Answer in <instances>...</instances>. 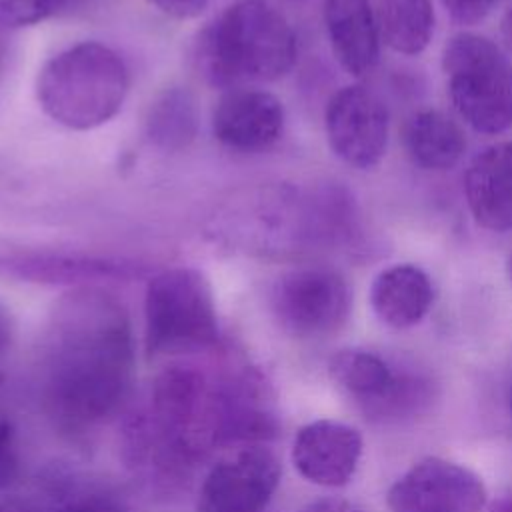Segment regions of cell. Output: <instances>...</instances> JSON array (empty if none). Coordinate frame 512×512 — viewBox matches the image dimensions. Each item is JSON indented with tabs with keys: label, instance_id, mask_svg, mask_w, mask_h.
<instances>
[{
	"label": "cell",
	"instance_id": "cell-17",
	"mask_svg": "<svg viewBox=\"0 0 512 512\" xmlns=\"http://www.w3.org/2000/svg\"><path fill=\"white\" fill-rule=\"evenodd\" d=\"M434 288L430 276L414 264H394L378 272L370 286L376 318L396 330L416 326L430 310Z\"/></svg>",
	"mask_w": 512,
	"mask_h": 512
},
{
	"label": "cell",
	"instance_id": "cell-8",
	"mask_svg": "<svg viewBox=\"0 0 512 512\" xmlns=\"http://www.w3.org/2000/svg\"><path fill=\"white\" fill-rule=\"evenodd\" d=\"M216 444H262L280 430L274 390L250 364L232 366L214 376Z\"/></svg>",
	"mask_w": 512,
	"mask_h": 512
},
{
	"label": "cell",
	"instance_id": "cell-15",
	"mask_svg": "<svg viewBox=\"0 0 512 512\" xmlns=\"http://www.w3.org/2000/svg\"><path fill=\"white\" fill-rule=\"evenodd\" d=\"M464 196L478 226L490 232L512 230V140L486 146L470 160Z\"/></svg>",
	"mask_w": 512,
	"mask_h": 512
},
{
	"label": "cell",
	"instance_id": "cell-13",
	"mask_svg": "<svg viewBox=\"0 0 512 512\" xmlns=\"http://www.w3.org/2000/svg\"><path fill=\"white\" fill-rule=\"evenodd\" d=\"M282 130V102L274 94L254 86L226 90L212 112V132L230 150H266L280 140Z\"/></svg>",
	"mask_w": 512,
	"mask_h": 512
},
{
	"label": "cell",
	"instance_id": "cell-14",
	"mask_svg": "<svg viewBox=\"0 0 512 512\" xmlns=\"http://www.w3.org/2000/svg\"><path fill=\"white\" fill-rule=\"evenodd\" d=\"M362 456V436L336 420H314L302 426L292 444V462L312 484L338 488L350 482Z\"/></svg>",
	"mask_w": 512,
	"mask_h": 512
},
{
	"label": "cell",
	"instance_id": "cell-2",
	"mask_svg": "<svg viewBox=\"0 0 512 512\" xmlns=\"http://www.w3.org/2000/svg\"><path fill=\"white\" fill-rule=\"evenodd\" d=\"M296 34L268 0H236L196 42V64L216 88H240L288 74L296 62Z\"/></svg>",
	"mask_w": 512,
	"mask_h": 512
},
{
	"label": "cell",
	"instance_id": "cell-3",
	"mask_svg": "<svg viewBox=\"0 0 512 512\" xmlns=\"http://www.w3.org/2000/svg\"><path fill=\"white\" fill-rule=\"evenodd\" d=\"M130 74L110 46L80 42L50 58L36 80L42 110L70 130L102 126L122 108Z\"/></svg>",
	"mask_w": 512,
	"mask_h": 512
},
{
	"label": "cell",
	"instance_id": "cell-10",
	"mask_svg": "<svg viewBox=\"0 0 512 512\" xmlns=\"http://www.w3.org/2000/svg\"><path fill=\"white\" fill-rule=\"evenodd\" d=\"M324 128L332 152L352 168H374L386 154V104L362 84H350L332 94Z\"/></svg>",
	"mask_w": 512,
	"mask_h": 512
},
{
	"label": "cell",
	"instance_id": "cell-29",
	"mask_svg": "<svg viewBox=\"0 0 512 512\" xmlns=\"http://www.w3.org/2000/svg\"><path fill=\"white\" fill-rule=\"evenodd\" d=\"M6 444H14V432H12L10 420L6 418V414L0 406V446H6Z\"/></svg>",
	"mask_w": 512,
	"mask_h": 512
},
{
	"label": "cell",
	"instance_id": "cell-31",
	"mask_svg": "<svg viewBox=\"0 0 512 512\" xmlns=\"http://www.w3.org/2000/svg\"><path fill=\"white\" fill-rule=\"evenodd\" d=\"M4 30L0 26V76L4 72V66H6V58H8V42H6V36H4Z\"/></svg>",
	"mask_w": 512,
	"mask_h": 512
},
{
	"label": "cell",
	"instance_id": "cell-33",
	"mask_svg": "<svg viewBox=\"0 0 512 512\" xmlns=\"http://www.w3.org/2000/svg\"><path fill=\"white\" fill-rule=\"evenodd\" d=\"M508 278H510V282H512V254H510V258H508Z\"/></svg>",
	"mask_w": 512,
	"mask_h": 512
},
{
	"label": "cell",
	"instance_id": "cell-28",
	"mask_svg": "<svg viewBox=\"0 0 512 512\" xmlns=\"http://www.w3.org/2000/svg\"><path fill=\"white\" fill-rule=\"evenodd\" d=\"M14 342V320L8 308L0 302V362L8 356Z\"/></svg>",
	"mask_w": 512,
	"mask_h": 512
},
{
	"label": "cell",
	"instance_id": "cell-7",
	"mask_svg": "<svg viewBox=\"0 0 512 512\" xmlns=\"http://www.w3.org/2000/svg\"><path fill=\"white\" fill-rule=\"evenodd\" d=\"M350 286L326 266H302L284 272L272 286L270 306L280 328L298 340L336 334L350 314Z\"/></svg>",
	"mask_w": 512,
	"mask_h": 512
},
{
	"label": "cell",
	"instance_id": "cell-9",
	"mask_svg": "<svg viewBox=\"0 0 512 512\" xmlns=\"http://www.w3.org/2000/svg\"><path fill=\"white\" fill-rule=\"evenodd\" d=\"M486 502L476 472L436 456L410 466L386 492L390 512H482Z\"/></svg>",
	"mask_w": 512,
	"mask_h": 512
},
{
	"label": "cell",
	"instance_id": "cell-22",
	"mask_svg": "<svg viewBox=\"0 0 512 512\" xmlns=\"http://www.w3.org/2000/svg\"><path fill=\"white\" fill-rule=\"evenodd\" d=\"M70 0H0V26L24 28L58 14Z\"/></svg>",
	"mask_w": 512,
	"mask_h": 512
},
{
	"label": "cell",
	"instance_id": "cell-5",
	"mask_svg": "<svg viewBox=\"0 0 512 512\" xmlns=\"http://www.w3.org/2000/svg\"><path fill=\"white\" fill-rule=\"evenodd\" d=\"M448 96L458 116L476 132L512 128V62L486 36L454 34L442 50Z\"/></svg>",
	"mask_w": 512,
	"mask_h": 512
},
{
	"label": "cell",
	"instance_id": "cell-30",
	"mask_svg": "<svg viewBox=\"0 0 512 512\" xmlns=\"http://www.w3.org/2000/svg\"><path fill=\"white\" fill-rule=\"evenodd\" d=\"M502 38H504L508 52L512 54V8L506 12V16L502 20Z\"/></svg>",
	"mask_w": 512,
	"mask_h": 512
},
{
	"label": "cell",
	"instance_id": "cell-1",
	"mask_svg": "<svg viewBox=\"0 0 512 512\" xmlns=\"http://www.w3.org/2000/svg\"><path fill=\"white\" fill-rule=\"evenodd\" d=\"M134 378V336L126 306L102 286L62 294L38 348V388L48 416L82 432L112 416Z\"/></svg>",
	"mask_w": 512,
	"mask_h": 512
},
{
	"label": "cell",
	"instance_id": "cell-6",
	"mask_svg": "<svg viewBox=\"0 0 512 512\" xmlns=\"http://www.w3.org/2000/svg\"><path fill=\"white\" fill-rule=\"evenodd\" d=\"M328 374L336 388L370 420L396 422L420 412L432 398L430 382L396 372L382 356L346 348L330 358Z\"/></svg>",
	"mask_w": 512,
	"mask_h": 512
},
{
	"label": "cell",
	"instance_id": "cell-26",
	"mask_svg": "<svg viewBox=\"0 0 512 512\" xmlns=\"http://www.w3.org/2000/svg\"><path fill=\"white\" fill-rule=\"evenodd\" d=\"M18 470V460L14 452V444L0 446V490H4L12 478L16 476Z\"/></svg>",
	"mask_w": 512,
	"mask_h": 512
},
{
	"label": "cell",
	"instance_id": "cell-12",
	"mask_svg": "<svg viewBox=\"0 0 512 512\" xmlns=\"http://www.w3.org/2000/svg\"><path fill=\"white\" fill-rule=\"evenodd\" d=\"M148 272V266L124 260L60 252H6L0 254V274L48 286H100L130 282Z\"/></svg>",
	"mask_w": 512,
	"mask_h": 512
},
{
	"label": "cell",
	"instance_id": "cell-24",
	"mask_svg": "<svg viewBox=\"0 0 512 512\" xmlns=\"http://www.w3.org/2000/svg\"><path fill=\"white\" fill-rule=\"evenodd\" d=\"M160 12L176 20H190L204 12L210 0H150Z\"/></svg>",
	"mask_w": 512,
	"mask_h": 512
},
{
	"label": "cell",
	"instance_id": "cell-23",
	"mask_svg": "<svg viewBox=\"0 0 512 512\" xmlns=\"http://www.w3.org/2000/svg\"><path fill=\"white\" fill-rule=\"evenodd\" d=\"M450 18L458 24H476L484 20L498 0H440Z\"/></svg>",
	"mask_w": 512,
	"mask_h": 512
},
{
	"label": "cell",
	"instance_id": "cell-20",
	"mask_svg": "<svg viewBox=\"0 0 512 512\" xmlns=\"http://www.w3.org/2000/svg\"><path fill=\"white\" fill-rule=\"evenodd\" d=\"M198 132L194 96L184 88L164 90L146 116V136L160 150L178 152L188 148Z\"/></svg>",
	"mask_w": 512,
	"mask_h": 512
},
{
	"label": "cell",
	"instance_id": "cell-18",
	"mask_svg": "<svg viewBox=\"0 0 512 512\" xmlns=\"http://www.w3.org/2000/svg\"><path fill=\"white\" fill-rule=\"evenodd\" d=\"M410 160L422 170H450L466 150V136L456 120L432 108L414 112L402 128Z\"/></svg>",
	"mask_w": 512,
	"mask_h": 512
},
{
	"label": "cell",
	"instance_id": "cell-27",
	"mask_svg": "<svg viewBox=\"0 0 512 512\" xmlns=\"http://www.w3.org/2000/svg\"><path fill=\"white\" fill-rule=\"evenodd\" d=\"M298 512H362V510L346 500H340V498H324V500L306 504Z\"/></svg>",
	"mask_w": 512,
	"mask_h": 512
},
{
	"label": "cell",
	"instance_id": "cell-4",
	"mask_svg": "<svg viewBox=\"0 0 512 512\" xmlns=\"http://www.w3.org/2000/svg\"><path fill=\"white\" fill-rule=\"evenodd\" d=\"M220 328L208 278L188 266L154 274L144 298V346L150 358L214 350Z\"/></svg>",
	"mask_w": 512,
	"mask_h": 512
},
{
	"label": "cell",
	"instance_id": "cell-25",
	"mask_svg": "<svg viewBox=\"0 0 512 512\" xmlns=\"http://www.w3.org/2000/svg\"><path fill=\"white\" fill-rule=\"evenodd\" d=\"M0 512H56L54 504L30 496H8L0 500Z\"/></svg>",
	"mask_w": 512,
	"mask_h": 512
},
{
	"label": "cell",
	"instance_id": "cell-19",
	"mask_svg": "<svg viewBox=\"0 0 512 512\" xmlns=\"http://www.w3.org/2000/svg\"><path fill=\"white\" fill-rule=\"evenodd\" d=\"M380 40L394 52L416 56L424 52L434 34L432 0H376Z\"/></svg>",
	"mask_w": 512,
	"mask_h": 512
},
{
	"label": "cell",
	"instance_id": "cell-16",
	"mask_svg": "<svg viewBox=\"0 0 512 512\" xmlns=\"http://www.w3.org/2000/svg\"><path fill=\"white\" fill-rule=\"evenodd\" d=\"M322 20L338 64L356 78L368 74L380 56V32L370 0H324Z\"/></svg>",
	"mask_w": 512,
	"mask_h": 512
},
{
	"label": "cell",
	"instance_id": "cell-32",
	"mask_svg": "<svg viewBox=\"0 0 512 512\" xmlns=\"http://www.w3.org/2000/svg\"><path fill=\"white\" fill-rule=\"evenodd\" d=\"M492 512H512V496L500 498V500L492 506Z\"/></svg>",
	"mask_w": 512,
	"mask_h": 512
},
{
	"label": "cell",
	"instance_id": "cell-21",
	"mask_svg": "<svg viewBox=\"0 0 512 512\" xmlns=\"http://www.w3.org/2000/svg\"><path fill=\"white\" fill-rule=\"evenodd\" d=\"M56 512H134L132 504L116 488L100 482L72 484L54 504Z\"/></svg>",
	"mask_w": 512,
	"mask_h": 512
},
{
	"label": "cell",
	"instance_id": "cell-34",
	"mask_svg": "<svg viewBox=\"0 0 512 512\" xmlns=\"http://www.w3.org/2000/svg\"><path fill=\"white\" fill-rule=\"evenodd\" d=\"M508 408H510V416H512V388H510V396H508Z\"/></svg>",
	"mask_w": 512,
	"mask_h": 512
},
{
	"label": "cell",
	"instance_id": "cell-11",
	"mask_svg": "<svg viewBox=\"0 0 512 512\" xmlns=\"http://www.w3.org/2000/svg\"><path fill=\"white\" fill-rule=\"evenodd\" d=\"M282 466L262 444H252L222 458L206 474L198 512H262L278 488Z\"/></svg>",
	"mask_w": 512,
	"mask_h": 512
}]
</instances>
